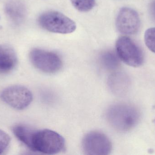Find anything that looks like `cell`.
<instances>
[{
  "label": "cell",
  "mask_w": 155,
  "mask_h": 155,
  "mask_svg": "<svg viewBox=\"0 0 155 155\" xmlns=\"http://www.w3.org/2000/svg\"><path fill=\"white\" fill-rule=\"evenodd\" d=\"M13 132L21 142L33 152L54 155L65 150L64 138L54 131L35 130L23 125H18L13 127Z\"/></svg>",
  "instance_id": "cell-1"
},
{
  "label": "cell",
  "mask_w": 155,
  "mask_h": 155,
  "mask_svg": "<svg viewBox=\"0 0 155 155\" xmlns=\"http://www.w3.org/2000/svg\"><path fill=\"white\" fill-rule=\"evenodd\" d=\"M107 119L116 130L127 131L133 128L137 123L138 114L135 109L125 104H116L107 110Z\"/></svg>",
  "instance_id": "cell-2"
},
{
  "label": "cell",
  "mask_w": 155,
  "mask_h": 155,
  "mask_svg": "<svg viewBox=\"0 0 155 155\" xmlns=\"http://www.w3.org/2000/svg\"><path fill=\"white\" fill-rule=\"evenodd\" d=\"M117 55L126 64L139 67L144 62V54L141 47L128 36L119 37L116 44Z\"/></svg>",
  "instance_id": "cell-3"
},
{
  "label": "cell",
  "mask_w": 155,
  "mask_h": 155,
  "mask_svg": "<svg viewBox=\"0 0 155 155\" xmlns=\"http://www.w3.org/2000/svg\"><path fill=\"white\" fill-rule=\"evenodd\" d=\"M38 22L45 30L57 33H71L76 28L74 21L56 11H49L42 14L38 18Z\"/></svg>",
  "instance_id": "cell-4"
},
{
  "label": "cell",
  "mask_w": 155,
  "mask_h": 155,
  "mask_svg": "<svg viewBox=\"0 0 155 155\" xmlns=\"http://www.w3.org/2000/svg\"><path fill=\"white\" fill-rule=\"evenodd\" d=\"M30 59L35 67L46 73L57 72L62 67L61 59L53 52L34 48L30 52Z\"/></svg>",
  "instance_id": "cell-5"
},
{
  "label": "cell",
  "mask_w": 155,
  "mask_h": 155,
  "mask_svg": "<svg viewBox=\"0 0 155 155\" xmlns=\"http://www.w3.org/2000/svg\"><path fill=\"white\" fill-rule=\"evenodd\" d=\"M1 98L11 107L22 110L31 104L33 95L31 92L26 87L14 85L4 89L1 93Z\"/></svg>",
  "instance_id": "cell-6"
},
{
  "label": "cell",
  "mask_w": 155,
  "mask_h": 155,
  "mask_svg": "<svg viewBox=\"0 0 155 155\" xmlns=\"http://www.w3.org/2000/svg\"><path fill=\"white\" fill-rule=\"evenodd\" d=\"M82 148L85 154L107 155L111 153L112 144L110 139L103 133L93 131L87 134L82 141Z\"/></svg>",
  "instance_id": "cell-7"
},
{
  "label": "cell",
  "mask_w": 155,
  "mask_h": 155,
  "mask_svg": "<svg viewBox=\"0 0 155 155\" xmlns=\"http://www.w3.org/2000/svg\"><path fill=\"white\" fill-rule=\"evenodd\" d=\"M141 21L138 13L131 8L123 7L117 14L116 25L119 32L125 35H133L138 32Z\"/></svg>",
  "instance_id": "cell-8"
},
{
  "label": "cell",
  "mask_w": 155,
  "mask_h": 155,
  "mask_svg": "<svg viewBox=\"0 0 155 155\" xmlns=\"http://www.w3.org/2000/svg\"><path fill=\"white\" fill-rule=\"evenodd\" d=\"M17 63V56L13 48L7 45H0V74L12 71Z\"/></svg>",
  "instance_id": "cell-9"
},
{
  "label": "cell",
  "mask_w": 155,
  "mask_h": 155,
  "mask_svg": "<svg viewBox=\"0 0 155 155\" xmlns=\"http://www.w3.org/2000/svg\"><path fill=\"white\" fill-rule=\"evenodd\" d=\"M5 12L8 18L15 25L22 22L26 16V7L21 0L9 1L5 5Z\"/></svg>",
  "instance_id": "cell-10"
},
{
  "label": "cell",
  "mask_w": 155,
  "mask_h": 155,
  "mask_svg": "<svg viewBox=\"0 0 155 155\" xmlns=\"http://www.w3.org/2000/svg\"><path fill=\"white\" fill-rule=\"evenodd\" d=\"M117 55L109 51L103 53L100 56L102 66L107 70L112 71L116 69L119 65V58Z\"/></svg>",
  "instance_id": "cell-11"
},
{
  "label": "cell",
  "mask_w": 155,
  "mask_h": 155,
  "mask_svg": "<svg viewBox=\"0 0 155 155\" xmlns=\"http://www.w3.org/2000/svg\"><path fill=\"white\" fill-rule=\"evenodd\" d=\"M73 5L78 11L87 12L92 10L95 5V0H71Z\"/></svg>",
  "instance_id": "cell-12"
},
{
  "label": "cell",
  "mask_w": 155,
  "mask_h": 155,
  "mask_svg": "<svg viewBox=\"0 0 155 155\" xmlns=\"http://www.w3.org/2000/svg\"><path fill=\"white\" fill-rule=\"evenodd\" d=\"M144 41L148 49L155 53V27L149 28L146 31Z\"/></svg>",
  "instance_id": "cell-13"
},
{
  "label": "cell",
  "mask_w": 155,
  "mask_h": 155,
  "mask_svg": "<svg viewBox=\"0 0 155 155\" xmlns=\"http://www.w3.org/2000/svg\"><path fill=\"white\" fill-rule=\"evenodd\" d=\"M11 138L8 134L0 129V155L4 153L9 148Z\"/></svg>",
  "instance_id": "cell-14"
},
{
  "label": "cell",
  "mask_w": 155,
  "mask_h": 155,
  "mask_svg": "<svg viewBox=\"0 0 155 155\" xmlns=\"http://www.w3.org/2000/svg\"><path fill=\"white\" fill-rule=\"evenodd\" d=\"M150 12L152 18L155 21V0H153L150 3Z\"/></svg>",
  "instance_id": "cell-15"
}]
</instances>
